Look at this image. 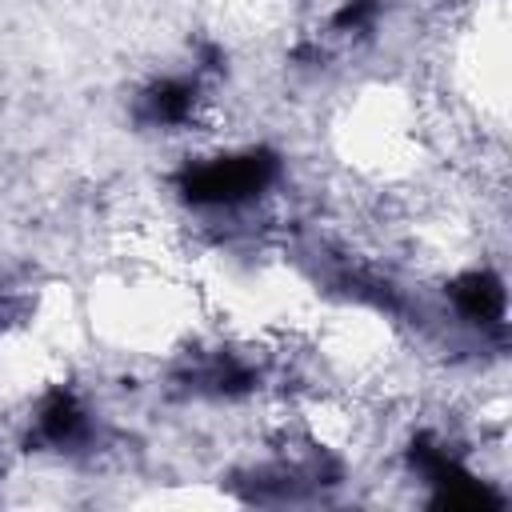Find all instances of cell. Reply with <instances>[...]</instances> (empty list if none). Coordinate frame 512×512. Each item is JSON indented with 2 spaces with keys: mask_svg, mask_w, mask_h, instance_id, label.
I'll use <instances>...</instances> for the list:
<instances>
[{
  "mask_svg": "<svg viewBox=\"0 0 512 512\" xmlns=\"http://www.w3.org/2000/svg\"><path fill=\"white\" fill-rule=\"evenodd\" d=\"M276 156L264 148H248L236 156H216L180 172V192L188 204L200 208H232L260 196L276 180Z\"/></svg>",
  "mask_w": 512,
  "mask_h": 512,
  "instance_id": "obj_1",
  "label": "cell"
},
{
  "mask_svg": "<svg viewBox=\"0 0 512 512\" xmlns=\"http://www.w3.org/2000/svg\"><path fill=\"white\" fill-rule=\"evenodd\" d=\"M452 304L464 320L500 328L504 324V284L488 272H468L452 284Z\"/></svg>",
  "mask_w": 512,
  "mask_h": 512,
  "instance_id": "obj_2",
  "label": "cell"
},
{
  "mask_svg": "<svg viewBox=\"0 0 512 512\" xmlns=\"http://www.w3.org/2000/svg\"><path fill=\"white\" fill-rule=\"evenodd\" d=\"M192 104H196V88L192 80H180V76L156 80L144 92V116L152 124H184L192 116Z\"/></svg>",
  "mask_w": 512,
  "mask_h": 512,
  "instance_id": "obj_4",
  "label": "cell"
},
{
  "mask_svg": "<svg viewBox=\"0 0 512 512\" xmlns=\"http://www.w3.org/2000/svg\"><path fill=\"white\" fill-rule=\"evenodd\" d=\"M84 432H88V416H84L80 400L64 388L48 392L40 404V416H36V436L48 440L52 448H68V444L84 440Z\"/></svg>",
  "mask_w": 512,
  "mask_h": 512,
  "instance_id": "obj_3",
  "label": "cell"
},
{
  "mask_svg": "<svg viewBox=\"0 0 512 512\" xmlns=\"http://www.w3.org/2000/svg\"><path fill=\"white\" fill-rule=\"evenodd\" d=\"M372 16H376V0H348V4L332 16V24H336V28H368Z\"/></svg>",
  "mask_w": 512,
  "mask_h": 512,
  "instance_id": "obj_5",
  "label": "cell"
}]
</instances>
